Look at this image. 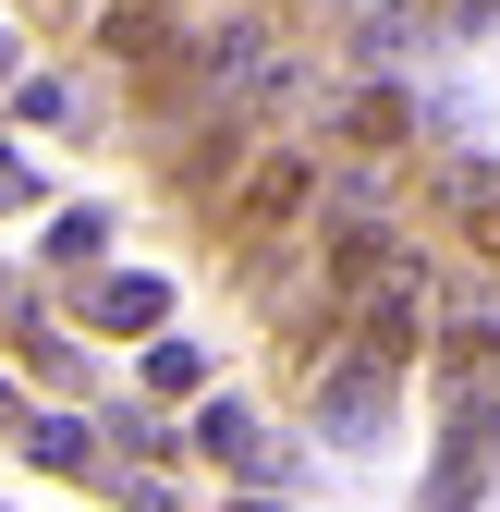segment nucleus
<instances>
[{
  "label": "nucleus",
  "mask_w": 500,
  "mask_h": 512,
  "mask_svg": "<svg viewBox=\"0 0 500 512\" xmlns=\"http://www.w3.org/2000/svg\"><path fill=\"white\" fill-rule=\"evenodd\" d=\"M196 74L220 86V110H269V98L293 86V61H281L269 25H220V37H196Z\"/></svg>",
  "instance_id": "f257e3e1"
},
{
  "label": "nucleus",
  "mask_w": 500,
  "mask_h": 512,
  "mask_svg": "<svg viewBox=\"0 0 500 512\" xmlns=\"http://www.w3.org/2000/svg\"><path fill=\"white\" fill-rule=\"evenodd\" d=\"M427 342V269H415V256H379V269H366V342L354 354H415Z\"/></svg>",
  "instance_id": "f03ea898"
},
{
  "label": "nucleus",
  "mask_w": 500,
  "mask_h": 512,
  "mask_svg": "<svg viewBox=\"0 0 500 512\" xmlns=\"http://www.w3.org/2000/svg\"><path fill=\"white\" fill-rule=\"evenodd\" d=\"M305 208H318V159H305V147H269L257 171H244V196H232L244 232H281V220H305Z\"/></svg>",
  "instance_id": "7ed1b4c3"
},
{
  "label": "nucleus",
  "mask_w": 500,
  "mask_h": 512,
  "mask_svg": "<svg viewBox=\"0 0 500 512\" xmlns=\"http://www.w3.org/2000/svg\"><path fill=\"white\" fill-rule=\"evenodd\" d=\"M379 415H391V366H379V354H330V378H318V427H330V439H366Z\"/></svg>",
  "instance_id": "20e7f679"
},
{
  "label": "nucleus",
  "mask_w": 500,
  "mask_h": 512,
  "mask_svg": "<svg viewBox=\"0 0 500 512\" xmlns=\"http://www.w3.org/2000/svg\"><path fill=\"white\" fill-rule=\"evenodd\" d=\"M159 317H171V281H147V269L86 281V330H110V342H159Z\"/></svg>",
  "instance_id": "39448f33"
},
{
  "label": "nucleus",
  "mask_w": 500,
  "mask_h": 512,
  "mask_svg": "<svg viewBox=\"0 0 500 512\" xmlns=\"http://www.w3.org/2000/svg\"><path fill=\"white\" fill-rule=\"evenodd\" d=\"M98 37H110V61H147V74H171V61H183L171 0H110V13H98Z\"/></svg>",
  "instance_id": "423d86ee"
},
{
  "label": "nucleus",
  "mask_w": 500,
  "mask_h": 512,
  "mask_svg": "<svg viewBox=\"0 0 500 512\" xmlns=\"http://www.w3.org/2000/svg\"><path fill=\"white\" fill-rule=\"evenodd\" d=\"M25 452H37L49 476H86V464H98V439H86L74 415H37V427H25Z\"/></svg>",
  "instance_id": "0eeeda50"
},
{
  "label": "nucleus",
  "mask_w": 500,
  "mask_h": 512,
  "mask_svg": "<svg viewBox=\"0 0 500 512\" xmlns=\"http://www.w3.org/2000/svg\"><path fill=\"white\" fill-rule=\"evenodd\" d=\"M196 439H208L220 464H257V415H244V403H208V415H196Z\"/></svg>",
  "instance_id": "6e6552de"
},
{
  "label": "nucleus",
  "mask_w": 500,
  "mask_h": 512,
  "mask_svg": "<svg viewBox=\"0 0 500 512\" xmlns=\"http://www.w3.org/2000/svg\"><path fill=\"white\" fill-rule=\"evenodd\" d=\"M147 391H171V403H196V391H208V366L183 354V342H159V354H147Z\"/></svg>",
  "instance_id": "1a4fd4ad"
},
{
  "label": "nucleus",
  "mask_w": 500,
  "mask_h": 512,
  "mask_svg": "<svg viewBox=\"0 0 500 512\" xmlns=\"http://www.w3.org/2000/svg\"><path fill=\"white\" fill-rule=\"evenodd\" d=\"M98 244H110L98 208H61V220H49V256H98Z\"/></svg>",
  "instance_id": "9d476101"
},
{
  "label": "nucleus",
  "mask_w": 500,
  "mask_h": 512,
  "mask_svg": "<svg viewBox=\"0 0 500 512\" xmlns=\"http://www.w3.org/2000/svg\"><path fill=\"white\" fill-rule=\"evenodd\" d=\"M0 208H37V171H25L13 147H0Z\"/></svg>",
  "instance_id": "9b49d317"
},
{
  "label": "nucleus",
  "mask_w": 500,
  "mask_h": 512,
  "mask_svg": "<svg viewBox=\"0 0 500 512\" xmlns=\"http://www.w3.org/2000/svg\"><path fill=\"white\" fill-rule=\"evenodd\" d=\"M0 427H13V391H0Z\"/></svg>",
  "instance_id": "f8f14e48"
},
{
  "label": "nucleus",
  "mask_w": 500,
  "mask_h": 512,
  "mask_svg": "<svg viewBox=\"0 0 500 512\" xmlns=\"http://www.w3.org/2000/svg\"><path fill=\"white\" fill-rule=\"evenodd\" d=\"M244 512H257V500H244Z\"/></svg>",
  "instance_id": "ddd939ff"
}]
</instances>
